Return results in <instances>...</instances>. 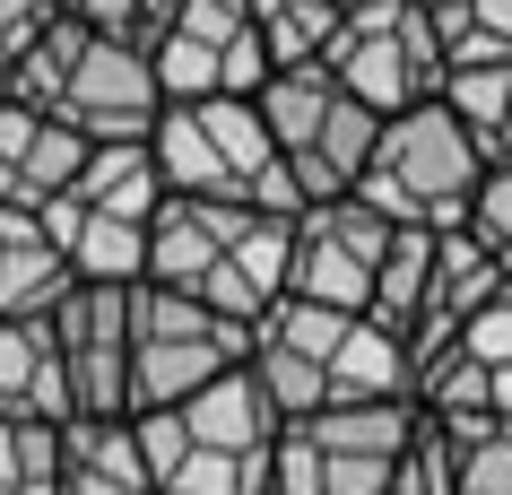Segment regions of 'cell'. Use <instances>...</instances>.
<instances>
[{"label":"cell","mask_w":512,"mask_h":495,"mask_svg":"<svg viewBox=\"0 0 512 495\" xmlns=\"http://www.w3.org/2000/svg\"><path fill=\"white\" fill-rule=\"evenodd\" d=\"M417 400H330V409L278 426L270 443V495H391Z\"/></svg>","instance_id":"8992f818"},{"label":"cell","mask_w":512,"mask_h":495,"mask_svg":"<svg viewBox=\"0 0 512 495\" xmlns=\"http://www.w3.org/2000/svg\"><path fill=\"white\" fill-rule=\"evenodd\" d=\"M426 270H434V235L426 226H391V252H382V270H374L365 322L391 330L400 348H408V330H417V313H426Z\"/></svg>","instance_id":"d6986e66"},{"label":"cell","mask_w":512,"mask_h":495,"mask_svg":"<svg viewBox=\"0 0 512 495\" xmlns=\"http://www.w3.org/2000/svg\"><path fill=\"white\" fill-rule=\"evenodd\" d=\"M252 105H261V122H270L278 157H287V183H296L304 209H313V200H348L356 183H365V157H374L382 113H365L322 61L270 70Z\"/></svg>","instance_id":"5b68a950"},{"label":"cell","mask_w":512,"mask_h":495,"mask_svg":"<svg viewBox=\"0 0 512 495\" xmlns=\"http://www.w3.org/2000/svg\"><path fill=\"white\" fill-rule=\"evenodd\" d=\"M61 287H70V261H61L53 226L27 209H0V322H44Z\"/></svg>","instance_id":"2e32d148"},{"label":"cell","mask_w":512,"mask_h":495,"mask_svg":"<svg viewBox=\"0 0 512 495\" xmlns=\"http://www.w3.org/2000/svg\"><path fill=\"white\" fill-rule=\"evenodd\" d=\"M287 235L296 218L235 209V200H157L148 218V287H183L226 322H261L287 296Z\"/></svg>","instance_id":"6da1fadb"},{"label":"cell","mask_w":512,"mask_h":495,"mask_svg":"<svg viewBox=\"0 0 512 495\" xmlns=\"http://www.w3.org/2000/svg\"><path fill=\"white\" fill-rule=\"evenodd\" d=\"M322 70L348 87L365 113L391 122V113L443 96V35H434V18L408 9V0H356L348 18H339V35H330Z\"/></svg>","instance_id":"ba28073f"},{"label":"cell","mask_w":512,"mask_h":495,"mask_svg":"<svg viewBox=\"0 0 512 495\" xmlns=\"http://www.w3.org/2000/svg\"><path fill=\"white\" fill-rule=\"evenodd\" d=\"M53 18H61L53 0H0V61H18V53L35 44V35L53 27Z\"/></svg>","instance_id":"484cf974"},{"label":"cell","mask_w":512,"mask_h":495,"mask_svg":"<svg viewBox=\"0 0 512 495\" xmlns=\"http://www.w3.org/2000/svg\"><path fill=\"white\" fill-rule=\"evenodd\" d=\"M174 9H183V0H139V44H148V35H157L165 18H174Z\"/></svg>","instance_id":"f1b7e54d"},{"label":"cell","mask_w":512,"mask_h":495,"mask_svg":"<svg viewBox=\"0 0 512 495\" xmlns=\"http://www.w3.org/2000/svg\"><path fill=\"white\" fill-rule=\"evenodd\" d=\"M504 287L512 278L495 270V252H486L469 226H443V235H434V270H426V313H417V330H408V365L426 374V365L460 339V322H469L478 304H495Z\"/></svg>","instance_id":"4fadbf2b"},{"label":"cell","mask_w":512,"mask_h":495,"mask_svg":"<svg viewBox=\"0 0 512 495\" xmlns=\"http://www.w3.org/2000/svg\"><path fill=\"white\" fill-rule=\"evenodd\" d=\"M252 330L209 313L183 287H131V417L139 409H183L191 391H209L217 374H235Z\"/></svg>","instance_id":"52a82bcc"},{"label":"cell","mask_w":512,"mask_h":495,"mask_svg":"<svg viewBox=\"0 0 512 495\" xmlns=\"http://www.w3.org/2000/svg\"><path fill=\"white\" fill-rule=\"evenodd\" d=\"M391 495H460V452H452V435L434 417L408 426L400 461H391Z\"/></svg>","instance_id":"7402d4cb"},{"label":"cell","mask_w":512,"mask_h":495,"mask_svg":"<svg viewBox=\"0 0 512 495\" xmlns=\"http://www.w3.org/2000/svg\"><path fill=\"white\" fill-rule=\"evenodd\" d=\"M478 174H486L478 139L452 122L443 96H426V105L391 113V122L374 131V157H365L356 200H365L374 218H391V226H426V235H443V226L469 218Z\"/></svg>","instance_id":"277c9868"},{"label":"cell","mask_w":512,"mask_h":495,"mask_svg":"<svg viewBox=\"0 0 512 495\" xmlns=\"http://www.w3.org/2000/svg\"><path fill=\"white\" fill-rule=\"evenodd\" d=\"M53 9H61V0H53Z\"/></svg>","instance_id":"1f68e13d"},{"label":"cell","mask_w":512,"mask_h":495,"mask_svg":"<svg viewBox=\"0 0 512 495\" xmlns=\"http://www.w3.org/2000/svg\"><path fill=\"white\" fill-rule=\"evenodd\" d=\"M70 365V417H131V287H61L44 313Z\"/></svg>","instance_id":"8fae6325"},{"label":"cell","mask_w":512,"mask_h":495,"mask_svg":"<svg viewBox=\"0 0 512 495\" xmlns=\"http://www.w3.org/2000/svg\"><path fill=\"white\" fill-rule=\"evenodd\" d=\"M53 495H157L148 452L131 417H61V469Z\"/></svg>","instance_id":"5bb4252c"},{"label":"cell","mask_w":512,"mask_h":495,"mask_svg":"<svg viewBox=\"0 0 512 495\" xmlns=\"http://www.w3.org/2000/svg\"><path fill=\"white\" fill-rule=\"evenodd\" d=\"M53 244L79 287H139L148 278V218H53Z\"/></svg>","instance_id":"ac0fdd59"},{"label":"cell","mask_w":512,"mask_h":495,"mask_svg":"<svg viewBox=\"0 0 512 495\" xmlns=\"http://www.w3.org/2000/svg\"><path fill=\"white\" fill-rule=\"evenodd\" d=\"M148 157H157V183L174 200H235V209H270V218L304 209L252 96H183V105H165L157 131H148Z\"/></svg>","instance_id":"3957f363"},{"label":"cell","mask_w":512,"mask_h":495,"mask_svg":"<svg viewBox=\"0 0 512 495\" xmlns=\"http://www.w3.org/2000/svg\"><path fill=\"white\" fill-rule=\"evenodd\" d=\"M157 157H148V139H113V148H87L79 183L44 209V226L53 218H157Z\"/></svg>","instance_id":"9a60e30c"},{"label":"cell","mask_w":512,"mask_h":495,"mask_svg":"<svg viewBox=\"0 0 512 495\" xmlns=\"http://www.w3.org/2000/svg\"><path fill=\"white\" fill-rule=\"evenodd\" d=\"M460 495H512V426H486L460 452Z\"/></svg>","instance_id":"d4e9b609"},{"label":"cell","mask_w":512,"mask_h":495,"mask_svg":"<svg viewBox=\"0 0 512 495\" xmlns=\"http://www.w3.org/2000/svg\"><path fill=\"white\" fill-rule=\"evenodd\" d=\"M0 105H9V61H0Z\"/></svg>","instance_id":"f546056e"},{"label":"cell","mask_w":512,"mask_h":495,"mask_svg":"<svg viewBox=\"0 0 512 495\" xmlns=\"http://www.w3.org/2000/svg\"><path fill=\"white\" fill-rule=\"evenodd\" d=\"M53 469H61V426L0 417V495H53Z\"/></svg>","instance_id":"44dd1931"},{"label":"cell","mask_w":512,"mask_h":495,"mask_svg":"<svg viewBox=\"0 0 512 495\" xmlns=\"http://www.w3.org/2000/svg\"><path fill=\"white\" fill-rule=\"evenodd\" d=\"M452 357H478V365H512V287H504L495 304H478L469 322H460Z\"/></svg>","instance_id":"cb8c5ba5"},{"label":"cell","mask_w":512,"mask_h":495,"mask_svg":"<svg viewBox=\"0 0 512 495\" xmlns=\"http://www.w3.org/2000/svg\"><path fill=\"white\" fill-rule=\"evenodd\" d=\"M339 9H356V0H339Z\"/></svg>","instance_id":"4dcf8cb0"},{"label":"cell","mask_w":512,"mask_h":495,"mask_svg":"<svg viewBox=\"0 0 512 495\" xmlns=\"http://www.w3.org/2000/svg\"><path fill=\"white\" fill-rule=\"evenodd\" d=\"M252 9V27L270 44V70H296V61H322L330 35H339V0H243Z\"/></svg>","instance_id":"ffe728a7"},{"label":"cell","mask_w":512,"mask_h":495,"mask_svg":"<svg viewBox=\"0 0 512 495\" xmlns=\"http://www.w3.org/2000/svg\"><path fill=\"white\" fill-rule=\"evenodd\" d=\"M469 235H478L486 252H495V270L512 278V165H486L478 174V192H469Z\"/></svg>","instance_id":"603a6c76"},{"label":"cell","mask_w":512,"mask_h":495,"mask_svg":"<svg viewBox=\"0 0 512 495\" xmlns=\"http://www.w3.org/2000/svg\"><path fill=\"white\" fill-rule=\"evenodd\" d=\"M148 70H157L165 105H183V96H261L270 44H261L243 0H183L148 35Z\"/></svg>","instance_id":"9c48e42d"},{"label":"cell","mask_w":512,"mask_h":495,"mask_svg":"<svg viewBox=\"0 0 512 495\" xmlns=\"http://www.w3.org/2000/svg\"><path fill=\"white\" fill-rule=\"evenodd\" d=\"M61 18H79L96 35H131L139 44V0H61Z\"/></svg>","instance_id":"4316f807"},{"label":"cell","mask_w":512,"mask_h":495,"mask_svg":"<svg viewBox=\"0 0 512 495\" xmlns=\"http://www.w3.org/2000/svg\"><path fill=\"white\" fill-rule=\"evenodd\" d=\"M0 417H70V365L53 348V322H0Z\"/></svg>","instance_id":"e0dca14e"},{"label":"cell","mask_w":512,"mask_h":495,"mask_svg":"<svg viewBox=\"0 0 512 495\" xmlns=\"http://www.w3.org/2000/svg\"><path fill=\"white\" fill-rule=\"evenodd\" d=\"M96 139H79L70 122H53V113L35 105H0V209H27V218H44L70 183H79V165Z\"/></svg>","instance_id":"7c38bea8"},{"label":"cell","mask_w":512,"mask_h":495,"mask_svg":"<svg viewBox=\"0 0 512 495\" xmlns=\"http://www.w3.org/2000/svg\"><path fill=\"white\" fill-rule=\"evenodd\" d=\"M9 96L35 105V113H53V122H70V131L96 139V148L148 139L157 113H165V87H157V70H148V44L96 35V27H79V18H53L27 53L9 61Z\"/></svg>","instance_id":"7a4b0ae2"},{"label":"cell","mask_w":512,"mask_h":495,"mask_svg":"<svg viewBox=\"0 0 512 495\" xmlns=\"http://www.w3.org/2000/svg\"><path fill=\"white\" fill-rule=\"evenodd\" d=\"M382 252H391V218H374L356 192L313 200L296 209V235H287V296L322 304V313H365Z\"/></svg>","instance_id":"30bf717a"},{"label":"cell","mask_w":512,"mask_h":495,"mask_svg":"<svg viewBox=\"0 0 512 495\" xmlns=\"http://www.w3.org/2000/svg\"><path fill=\"white\" fill-rule=\"evenodd\" d=\"M486 165H512V79H504V105H495V122H486Z\"/></svg>","instance_id":"83f0119b"}]
</instances>
